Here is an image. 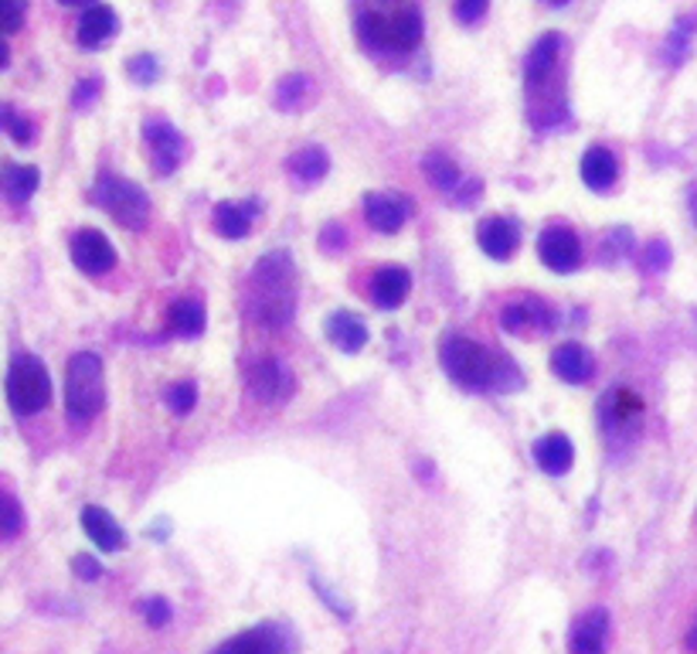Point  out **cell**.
Here are the masks:
<instances>
[{"label": "cell", "mask_w": 697, "mask_h": 654, "mask_svg": "<svg viewBox=\"0 0 697 654\" xmlns=\"http://www.w3.org/2000/svg\"><path fill=\"white\" fill-rule=\"evenodd\" d=\"M439 359H443L449 379L462 389H490L497 386L504 375L521 382V375H514V368L507 365L500 351H486L480 341L467 335H446L443 344H439Z\"/></svg>", "instance_id": "2"}, {"label": "cell", "mask_w": 697, "mask_h": 654, "mask_svg": "<svg viewBox=\"0 0 697 654\" xmlns=\"http://www.w3.org/2000/svg\"><path fill=\"white\" fill-rule=\"evenodd\" d=\"M143 617H147L150 627H164V624L170 620V603H167L164 596H150V600L143 603Z\"/></svg>", "instance_id": "37"}, {"label": "cell", "mask_w": 697, "mask_h": 654, "mask_svg": "<svg viewBox=\"0 0 697 654\" xmlns=\"http://www.w3.org/2000/svg\"><path fill=\"white\" fill-rule=\"evenodd\" d=\"M21 525H24V515H21V505H17V498L14 494H4V539L11 542V539H17V532H21Z\"/></svg>", "instance_id": "36"}, {"label": "cell", "mask_w": 697, "mask_h": 654, "mask_svg": "<svg viewBox=\"0 0 697 654\" xmlns=\"http://www.w3.org/2000/svg\"><path fill=\"white\" fill-rule=\"evenodd\" d=\"M357 32L371 48H389V52H411L422 41V17L416 8H398L395 14L360 11Z\"/></svg>", "instance_id": "4"}, {"label": "cell", "mask_w": 697, "mask_h": 654, "mask_svg": "<svg viewBox=\"0 0 697 654\" xmlns=\"http://www.w3.org/2000/svg\"><path fill=\"white\" fill-rule=\"evenodd\" d=\"M68 253H72V263L79 266L83 273L89 276H99V273H110L116 266V249L113 242L102 236L99 229H83V232H75L72 236V246H68Z\"/></svg>", "instance_id": "10"}, {"label": "cell", "mask_w": 697, "mask_h": 654, "mask_svg": "<svg viewBox=\"0 0 697 654\" xmlns=\"http://www.w3.org/2000/svg\"><path fill=\"white\" fill-rule=\"evenodd\" d=\"M477 242L490 260H510L521 242V229L504 215H490L477 225Z\"/></svg>", "instance_id": "13"}, {"label": "cell", "mask_w": 697, "mask_h": 654, "mask_svg": "<svg viewBox=\"0 0 697 654\" xmlns=\"http://www.w3.org/2000/svg\"><path fill=\"white\" fill-rule=\"evenodd\" d=\"M259 215V201H218L215 205V232L225 239H242L252 232V222Z\"/></svg>", "instance_id": "19"}, {"label": "cell", "mask_w": 697, "mask_h": 654, "mask_svg": "<svg viewBox=\"0 0 697 654\" xmlns=\"http://www.w3.org/2000/svg\"><path fill=\"white\" fill-rule=\"evenodd\" d=\"M126 68H130V75H134V79H137L140 86H153V83H157V75H161L157 59L147 55V52H143V55H137V59H134L130 65H126Z\"/></svg>", "instance_id": "33"}, {"label": "cell", "mask_w": 697, "mask_h": 654, "mask_svg": "<svg viewBox=\"0 0 697 654\" xmlns=\"http://www.w3.org/2000/svg\"><path fill=\"white\" fill-rule=\"evenodd\" d=\"M164 402L170 406L174 416H188L198 406V386L191 379H177L164 389Z\"/></svg>", "instance_id": "31"}, {"label": "cell", "mask_w": 697, "mask_h": 654, "mask_svg": "<svg viewBox=\"0 0 697 654\" xmlns=\"http://www.w3.org/2000/svg\"><path fill=\"white\" fill-rule=\"evenodd\" d=\"M411 215V205H408V198L398 194V191H371L365 198V218L371 229L384 232V236H392L398 232L402 225L408 222Z\"/></svg>", "instance_id": "12"}, {"label": "cell", "mask_w": 697, "mask_h": 654, "mask_svg": "<svg viewBox=\"0 0 697 654\" xmlns=\"http://www.w3.org/2000/svg\"><path fill=\"white\" fill-rule=\"evenodd\" d=\"M143 137H147L150 158H153V171L174 174L177 164L185 161V137H180L167 120H147Z\"/></svg>", "instance_id": "11"}, {"label": "cell", "mask_w": 697, "mask_h": 654, "mask_svg": "<svg viewBox=\"0 0 697 654\" xmlns=\"http://www.w3.org/2000/svg\"><path fill=\"white\" fill-rule=\"evenodd\" d=\"M72 569H75V576H79V580H96V576L102 573L99 563H96L92 556H75V559H72Z\"/></svg>", "instance_id": "41"}, {"label": "cell", "mask_w": 697, "mask_h": 654, "mask_svg": "<svg viewBox=\"0 0 697 654\" xmlns=\"http://www.w3.org/2000/svg\"><path fill=\"white\" fill-rule=\"evenodd\" d=\"M21 24H24V0H0V28H4V35L21 32Z\"/></svg>", "instance_id": "34"}, {"label": "cell", "mask_w": 697, "mask_h": 654, "mask_svg": "<svg viewBox=\"0 0 697 654\" xmlns=\"http://www.w3.org/2000/svg\"><path fill=\"white\" fill-rule=\"evenodd\" d=\"M96 96H99V79H86V83H79V89H75L72 103L79 106V110H86V106L96 103Z\"/></svg>", "instance_id": "40"}, {"label": "cell", "mask_w": 697, "mask_h": 654, "mask_svg": "<svg viewBox=\"0 0 697 654\" xmlns=\"http://www.w3.org/2000/svg\"><path fill=\"white\" fill-rule=\"evenodd\" d=\"M552 372L558 375V379L565 382H572V386H582L592 379V372H596V359H592V351L585 344H575V341H568L561 348H555V355H552Z\"/></svg>", "instance_id": "18"}, {"label": "cell", "mask_w": 697, "mask_h": 654, "mask_svg": "<svg viewBox=\"0 0 697 654\" xmlns=\"http://www.w3.org/2000/svg\"><path fill=\"white\" fill-rule=\"evenodd\" d=\"M65 8H92V0H59Z\"/></svg>", "instance_id": "44"}, {"label": "cell", "mask_w": 697, "mask_h": 654, "mask_svg": "<svg viewBox=\"0 0 697 654\" xmlns=\"http://www.w3.org/2000/svg\"><path fill=\"white\" fill-rule=\"evenodd\" d=\"M684 647H687L690 654H697V617H694V624L687 627V638H684Z\"/></svg>", "instance_id": "42"}, {"label": "cell", "mask_w": 697, "mask_h": 654, "mask_svg": "<svg viewBox=\"0 0 697 654\" xmlns=\"http://www.w3.org/2000/svg\"><path fill=\"white\" fill-rule=\"evenodd\" d=\"M490 8V0H456V17L462 24H477Z\"/></svg>", "instance_id": "38"}, {"label": "cell", "mask_w": 697, "mask_h": 654, "mask_svg": "<svg viewBox=\"0 0 697 654\" xmlns=\"http://www.w3.org/2000/svg\"><path fill=\"white\" fill-rule=\"evenodd\" d=\"M687 212H690V218L697 225V185H690V191H687Z\"/></svg>", "instance_id": "43"}, {"label": "cell", "mask_w": 697, "mask_h": 654, "mask_svg": "<svg viewBox=\"0 0 697 654\" xmlns=\"http://www.w3.org/2000/svg\"><path fill=\"white\" fill-rule=\"evenodd\" d=\"M561 52H565V41H561V35H555V32L534 41V48L528 52V62H524L528 96H534L537 89H545V86H552V83H555L558 62H561Z\"/></svg>", "instance_id": "9"}, {"label": "cell", "mask_w": 697, "mask_h": 654, "mask_svg": "<svg viewBox=\"0 0 697 654\" xmlns=\"http://www.w3.org/2000/svg\"><path fill=\"white\" fill-rule=\"evenodd\" d=\"M616 174H619V164H616V154L609 147H588L585 158H582V181L592 188V191H606L616 185Z\"/></svg>", "instance_id": "23"}, {"label": "cell", "mask_w": 697, "mask_h": 654, "mask_svg": "<svg viewBox=\"0 0 697 654\" xmlns=\"http://www.w3.org/2000/svg\"><path fill=\"white\" fill-rule=\"evenodd\" d=\"M41 185V174L31 164H8L4 167V191L11 201H28Z\"/></svg>", "instance_id": "28"}, {"label": "cell", "mask_w": 697, "mask_h": 654, "mask_svg": "<svg viewBox=\"0 0 697 654\" xmlns=\"http://www.w3.org/2000/svg\"><path fill=\"white\" fill-rule=\"evenodd\" d=\"M4 127H8V134H11L14 143H31L35 140V127H31L28 120H21L11 106L4 110Z\"/></svg>", "instance_id": "35"}, {"label": "cell", "mask_w": 697, "mask_h": 654, "mask_svg": "<svg viewBox=\"0 0 697 654\" xmlns=\"http://www.w3.org/2000/svg\"><path fill=\"white\" fill-rule=\"evenodd\" d=\"M534 461L537 467L552 474V477H561L572 470V461H575V450H572V440H568L565 433L552 430L545 433L537 443H534Z\"/></svg>", "instance_id": "20"}, {"label": "cell", "mask_w": 697, "mask_h": 654, "mask_svg": "<svg viewBox=\"0 0 697 654\" xmlns=\"http://www.w3.org/2000/svg\"><path fill=\"white\" fill-rule=\"evenodd\" d=\"M249 389L255 399L266 402V406H282V402L293 399L296 379L287 365L269 355V359H259V362L249 365Z\"/></svg>", "instance_id": "7"}, {"label": "cell", "mask_w": 697, "mask_h": 654, "mask_svg": "<svg viewBox=\"0 0 697 654\" xmlns=\"http://www.w3.org/2000/svg\"><path fill=\"white\" fill-rule=\"evenodd\" d=\"M279 651H282V644L273 627H252L245 634L228 638L215 654H279Z\"/></svg>", "instance_id": "25"}, {"label": "cell", "mask_w": 697, "mask_h": 654, "mask_svg": "<svg viewBox=\"0 0 697 654\" xmlns=\"http://www.w3.org/2000/svg\"><path fill=\"white\" fill-rule=\"evenodd\" d=\"M609 641V614L588 611L575 620L572 634H568V651L572 654H606Z\"/></svg>", "instance_id": "15"}, {"label": "cell", "mask_w": 697, "mask_h": 654, "mask_svg": "<svg viewBox=\"0 0 697 654\" xmlns=\"http://www.w3.org/2000/svg\"><path fill=\"white\" fill-rule=\"evenodd\" d=\"M537 256L555 273H572L582 263V242L568 225H552L537 239Z\"/></svg>", "instance_id": "8"}, {"label": "cell", "mask_w": 697, "mask_h": 654, "mask_svg": "<svg viewBox=\"0 0 697 654\" xmlns=\"http://www.w3.org/2000/svg\"><path fill=\"white\" fill-rule=\"evenodd\" d=\"M408 287H411V273L405 266H381L375 269V280H371V300L375 307L381 311H395L402 307V300L408 297Z\"/></svg>", "instance_id": "17"}, {"label": "cell", "mask_w": 697, "mask_h": 654, "mask_svg": "<svg viewBox=\"0 0 697 654\" xmlns=\"http://www.w3.org/2000/svg\"><path fill=\"white\" fill-rule=\"evenodd\" d=\"M667 266H670V249H667V242H650V249H647V269L660 273V269H667Z\"/></svg>", "instance_id": "39"}, {"label": "cell", "mask_w": 697, "mask_h": 654, "mask_svg": "<svg viewBox=\"0 0 697 654\" xmlns=\"http://www.w3.org/2000/svg\"><path fill=\"white\" fill-rule=\"evenodd\" d=\"M296 311V266L290 253H269L249 280V317L266 327L290 324Z\"/></svg>", "instance_id": "1"}, {"label": "cell", "mask_w": 697, "mask_h": 654, "mask_svg": "<svg viewBox=\"0 0 697 654\" xmlns=\"http://www.w3.org/2000/svg\"><path fill=\"white\" fill-rule=\"evenodd\" d=\"M309 92H314V83L306 79V75H290V79H282L279 83V89H276V103L287 110V113H296L306 99H309Z\"/></svg>", "instance_id": "30"}, {"label": "cell", "mask_w": 697, "mask_h": 654, "mask_svg": "<svg viewBox=\"0 0 697 654\" xmlns=\"http://www.w3.org/2000/svg\"><path fill=\"white\" fill-rule=\"evenodd\" d=\"M106 406V375L102 359L92 351H79L65 365V413L75 426L92 423Z\"/></svg>", "instance_id": "3"}, {"label": "cell", "mask_w": 697, "mask_h": 654, "mask_svg": "<svg viewBox=\"0 0 697 654\" xmlns=\"http://www.w3.org/2000/svg\"><path fill=\"white\" fill-rule=\"evenodd\" d=\"M51 375L35 355H14L8 365V402L17 416H31L48 406Z\"/></svg>", "instance_id": "6"}, {"label": "cell", "mask_w": 697, "mask_h": 654, "mask_svg": "<svg viewBox=\"0 0 697 654\" xmlns=\"http://www.w3.org/2000/svg\"><path fill=\"white\" fill-rule=\"evenodd\" d=\"M643 416V399L633 389H612L603 402V426L606 430H630Z\"/></svg>", "instance_id": "22"}, {"label": "cell", "mask_w": 697, "mask_h": 654, "mask_svg": "<svg viewBox=\"0 0 697 654\" xmlns=\"http://www.w3.org/2000/svg\"><path fill=\"white\" fill-rule=\"evenodd\" d=\"M330 167V158L324 147H300L296 154H290L287 161V171L300 185H317Z\"/></svg>", "instance_id": "27"}, {"label": "cell", "mask_w": 697, "mask_h": 654, "mask_svg": "<svg viewBox=\"0 0 697 654\" xmlns=\"http://www.w3.org/2000/svg\"><path fill=\"white\" fill-rule=\"evenodd\" d=\"M694 21H697V17H687V21H681V24H677V28H674V32H670V41H667V59H670V62H674V65L687 59V48H690V35H694V28H690V24H694Z\"/></svg>", "instance_id": "32"}, {"label": "cell", "mask_w": 697, "mask_h": 654, "mask_svg": "<svg viewBox=\"0 0 697 654\" xmlns=\"http://www.w3.org/2000/svg\"><path fill=\"white\" fill-rule=\"evenodd\" d=\"M83 528H86V536L92 545H99L102 552H119L126 536H123V528L116 525V518L106 512V508H99V505H86L83 508Z\"/></svg>", "instance_id": "21"}, {"label": "cell", "mask_w": 697, "mask_h": 654, "mask_svg": "<svg viewBox=\"0 0 697 654\" xmlns=\"http://www.w3.org/2000/svg\"><path fill=\"white\" fill-rule=\"evenodd\" d=\"M92 201L110 212L123 229H143L150 218V198L137 181H126L119 174H102L92 188Z\"/></svg>", "instance_id": "5"}, {"label": "cell", "mask_w": 697, "mask_h": 654, "mask_svg": "<svg viewBox=\"0 0 697 654\" xmlns=\"http://www.w3.org/2000/svg\"><path fill=\"white\" fill-rule=\"evenodd\" d=\"M324 331L330 338V344L344 351V355H354V351H360L368 344V324L365 317H357L351 311H333L324 324Z\"/></svg>", "instance_id": "16"}, {"label": "cell", "mask_w": 697, "mask_h": 654, "mask_svg": "<svg viewBox=\"0 0 697 654\" xmlns=\"http://www.w3.org/2000/svg\"><path fill=\"white\" fill-rule=\"evenodd\" d=\"M204 324H208V314H204L201 297H180V300H174V307H170V327H174V335H180V338H198V335L204 331Z\"/></svg>", "instance_id": "26"}, {"label": "cell", "mask_w": 697, "mask_h": 654, "mask_svg": "<svg viewBox=\"0 0 697 654\" xmlns=\"http://www.w3.org/2000/svg\"><path fill=\"white\" fill-rule=\"evenodd\" d=\"M552 307L545 304V300H537V297H528V300H518V304H507L504 314H500V324L507 327L510 335H528L531 327L534 331H552Z\"/></svg>", "instance_id": "14"}, {"label": "cell", "mask_w": 697, "mask_h": 654, "mask_svg": "<svg viewBox=\"0 0 697 654\" xmlns=\"http://www.w3.org/2000/svg\"><path fill=\"white\" fill-rule=\"evenodd\" d=\"M116 32H119V17H116L113 8H106V4L86 8V14H83V21H79V41H83L86 48H96V45H102V41H110Z\"/></svg>", "instance_id": "24"}, {"label": "cell", "mask_w": 697, "mask_h": 654, "mask_svg": "<svg viewBox=\"0 0 697 654\" xmlns=\"http://www.w3.org/2000/svg\"><path fill=\"white\" fill-rule=\"evenodd\" d=\"M548 4H565V0H548Z\"/></svg>", "instance_id": "45"}, {"label": "cell", "mask_w": 697, "mask_h": 654, "mask_svg": "<svg viewBox=\"0 0 697 654\" xmlns=\"http://www.w3.org/2000/svg\"><path fill=\"white\" fill-rule=\"evenodd\" d=\"M426 178L435 191L453 194L459 191V167L446 158V154H429L426 158Z\"/></svg>", "instance_id": "29"}]
</instances>
